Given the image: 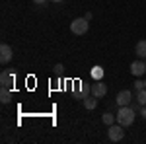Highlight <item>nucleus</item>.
<instances>
[{
    "mask_svg": "<svg viewBox=\"0 0 146 144\" xmlns=\"http://www.w3.org/2000/svg\"><path fill=\"white\" fill-rule=\"evenodd\" d=\"M135 117H136V109L133 105H123L119 107V113H117V123L123 125V127H131L135 123Z\"/></svg>",
    "mask_w": 146,
    "mask_h": 144,
    "instance_id": "obj_1",
    "label": "nucleus"
},
{
    "mask_svg": "<svg viewBox=\"0 0 146 144\" xmlns=\"http://www.w3.org/2000/svg\"><path fill=\"white\" fill-rule=\"evenodd\" d=\"M107 136H109V140L111 142H119V140H123V136H125V131H123V125H109V129H107Z\"/></svg>",
    "mask_w": 146,
    "mask_h": 144,
    "instance_id": "obj_2",
    "label": "nucleus"
},
{
    "mask_svg": "<svg viewBox=\"0 0 146 144\" xmlns=\"http://www.w3.org/2000/svg\"><path fill=\"white\" fill-rule=\"evenodd\" d=\"M70 31L74 35H84L88 31V20L86 18H76L74 22L70 23Z\"/></svg>",
    "mask_w": 146,
    "mask_h": 144,
    "instance_id": "obj_3",
    "label": "nucleus"
},
{
    "mask_svg": "<svg viewBox=\"0 0 146 144\" xmlns=\"http://www.w3.org/2000/svg\"><path fill=\"white\" fill-rule=\"evenodd\" d=\"M115 101H117L119 107H123V105H131V101H133V94H131V90H123V92H119L117 98H115Z\"/></svg>",
    "mask_w": 146,
    "mask_h": 144,
    "instance_id": "obj_4",
    "label": "nucleus"
},
{
    "mask_svg": "<svg viewBox=\"0 0 146 144\" xmlns=\"http://www.w3.org/2000/svg\"><path fill=\"white\" fill-rule=\"evenodd\" d=\"M12 55H14V53H12V47H10V45H6V43L0 45V62H2V64L10 62Z\"/></svg>",
    "mask_w": 146,
    "mask_h": 144,
    "instance_id": "obj_5",
    "label": "nucleus"
},
{
    "mask_svg": "<svg viewBox=\"0 0 146 144\" xmlns=\"http://www.w3.org/2000/svg\"><path fill=\"white\" fill-rule=\"evenodd\" d=\"M107 94V86L103 84V82H96V84H92V96H96V98H103Z\"/></svg>",
    "mask_w": 146,
    "mask_h": 144,
    "instance_id": "obj_6",
    "label": "nucleus"
},
{
    "mask_svg": "<svg viewBox=\"0 0 146 144\" xmlns=\"http://www.w3.org/2000/svg\"><path fill=\"white\" fill-rule=\"evenodd\" d=\"M131 72H133V76H142L146 72V64L142 60H135V62H131Z\"/></svg>",
    "mask_w": 146,
    "mask_h": 144,
    "instance_id": "obj_7",
    "label": "nucleus"
},
{
    "mask_svg": "<svg viewBox=\"0 0 146 144\" xmlns=\"http://www.w3.org/2000/svg\"><path fill=\"white\" fill-rule=\"evenodd\" d=\"M90 94H92V86H86V84L80 82V90L74 92V98H76V100H84V98H88Z\"/></svg>",
    "mask_w": 146,
    "mask_h": 144,
    "instance_id": "obj_8",
    "label": "nucleus"
},
{
    "mask_svg": "<svg viewBox=\"0 0 146 144\" xmlns=\"http://www.w3.org/2000/svg\"><path fill=\"white\" fill-rule=\"evenodd\" d=\"M14 80H16V76H14L12 72H8V70H4V72L0 74V84L6 86V88H10L12 84H14Z\"/></svg>",
    "mask_w": 146,
    "mask_h": 144,
    "instance_id": "obj_9",
    "label": "nucleus"
},
{
    "mask_svg": "<svg viewBox=\"0 0 146 144\" xmlns=\"http://www.w3.org/2000/svg\"><path fill=\"white\" fill-rule=\"evenodd\" d=\"M0 101L2 103H10L12 101V92L6 86H2V90H0Z\"/></svg>",
    "mask_w": 146,
    "mask_h": 144,
    "instance_id": "obj_10",
    "label": "nucleus"
},
{
    "mask_svg": "<svg viewBox=\"0 0 146 144\" xmlns=\"http://www.w3.org/2000/svg\"><path fill=\"white\" fill-rule=\"evenodd\" d=\"M82 103H84V107H86V109H96V105H98V98H96V96H88V98H84V100H82Z\"/></svg>",
    "mask_w": 146,
    "mask_h": 144,
    "instance_id": "obj_11",
    "label": "nucleus"
},
{
    "mask_svg": "<svg viewBox=\"0 0 146 144\" xmlns=\"http://www.w3.org/2000/svg\"><path fill=\"white\" fill-rule=\"evenodd\" d=\"M136 55L140 56V58H146V39L136 43Z\"/></svg>",
    "mask_w": 146,
    "mask_h": 144,
    "instance_id": "obj_12",
    "label": "nucleus"
},
{
    "mask_svg": "<svg viewBox=\"0 0 146 144\" xmlns=\"http://www.w3.org/2000/svg\"><path fill=\"white\" fill-rule=\"evenodd\" d=\"M101 121H103L105 125H107V127H109V125H113V123L117 121V115H111V113H103V115H101Z\"/></svg>",
    "mask_w": 146,
    "mask_h": 144,
    "instance_id": "obj_13",
    "label": "nucleus"
},
{
    "mask_svg": "<svg viewBox=\"0 0 146 144\" xmlns=\"http://www.w3.org/2000/svg\"><path fill=\"white\" fill-rule=\"evenodd\" d=\"M136 101H138L140 105H146V88L136 92Z\"/></svg>",
    "mask_w": 146,
    "mask_h": 144,
    "instance_id": "obj_14",
    "label": "nucleus"
},
{
    "mask_svg": "<svg viewBox=\"0 0 146 144\" xmlns=\"http://www.w3.org/2000/svg\"><path fill=\"white\" fill-rule=\"evenodd\" d=\"M92 76L96 78V80H100V78L103 76V70H101V66H94V70H92Z\"/></svg>",
    "mask_w": 146,
    "mask_h": 144,
    "instance_id": "obj_15",
    "label": "nucleus"
},
{
    "mask_svg": "<svg viewBox=\"0 0 146 144\" xmlns=\"http://www.w3.org/2000/svg\"><path fill=\"white\" fill-rule=\"evenodd\" d=\"M135 88H136V92H138V90H144V82H142V80H136Z\"/></svg>",
    "mask_w": 146,
    "mask_h": 144,
    "instance_id": "obj_16",
    "label": "nucleus"
},
{
    "mask_svg": "<svg viewBox=\"0 0 146 144\" xmlns=\"http://www.w3.org/2000/svg\"><path fill=\"white\" fill-rule=\"evenodd\" d=\"M55 72H56V74H60V72H62V64H60V62L55 66Z\"/></svg>",
    "mask_w": 146,
    "mask_h": 144,
    "instance_id": "obj_17",
    "label": "nucleus"
},
{
    "mask_svg": "<svg viewBox=\"0 0 146 144\" xmlns=\"http://www.w3.org/2000/svg\"><path fill=\"white\" fill-rule=\"evenodd\" d=\"M140 115H142V119H146V105H142V109H140Z\"/></svg>",
    "mask_w": 146,
    "mask_h": 144,
    "instance_id": "obj_18",
    "label": "nucleus"
},
{
    "mask_svg": "<svg viewBox=\"0 0 146 144\" xmlns=\"http://www.w3.org/2000/svg\"><path fill=\"white\" fill-rule=\"evenodd\" d=\"M33 2H35V4H39V6H45L47 0H33Z\"/></svg>",
    "mask_w": 146,
    "mask_h": 144,
    "instance_id": "obj_19",
    "label": "nucleus"
},
{
    "mask_svg": "<svg viewBox=\"0 0 146 144\" xmlns=\"http://www.w3.org/2000/svg\"><path fill=\"white\" fill-rule=\"evenodd\" d=\"M53 2H62V0H53Z\"/></svg>",
    "mask_w": 146,
    "mask_h": 144,
    "instance_id": "obj_20",
    "label": "nucleus"
},
{
    "mask_svg": "<svg viewBox=\"0 0 146 144\" xmlns=\"http://www.w3.org/2000/svg\"><path fill=\"white\" fill-rule=\"evenodd\" d=\"M144 88H146V80H144Z\"/></svg>",
    "mask_w": 146,
    "mask_h": 144,
    "instance_id": "obj_21",
    "label": "nucleus"
}]
</instances>
